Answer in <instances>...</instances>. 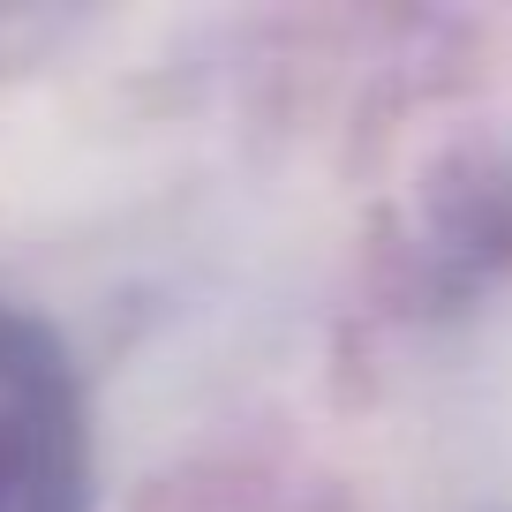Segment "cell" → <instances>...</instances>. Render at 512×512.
Wrapping results in <instances>:
<instances>
[{
    "label": "cell",
    "instance_id": "cell-1",
    "mask_svg": "<svg viewBox=\"0 0 512 512\" xmlns=\"http://www.w3.org/2000/svg\"><path fill=\"white\" fill-rule=\"evenodd\" d=\"M0 512H91V400L46 317L0 302Z\"/></svg>",
    "mask_w": 512,
    "mask_h": 512
}]
</instances>
